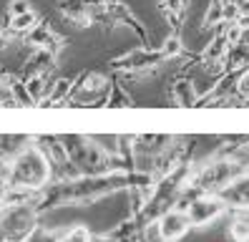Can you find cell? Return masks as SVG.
<instances>
[{"instance_id": "obj_3", "label": "cell", "mask_w": 249, "mask_h": 242, "mask_svg": "<svg viewBox=\"0 0 249 242\" xmlns=\"http://www.w3.org/2000/svg\"><path fill=\"white\" fill-rule=\"evenodd\" d=\"M247 169H249V161L244 157L212 154L204 161L194 159V172H192V179H189L186 194H216L229 182H234L239 174H244Z\"/></svg>"}, {"instance_id": "obj_14", "label": "cell", "mask_w": 249, "mask_h": 242, "mask_svg": "<svg viewBox=\"0 0 249 242\" xmlns=\"http://www.w3.org/2000/svg\"><path fill=\"white\" fill-rule=\"evenodd\" d=\"M227 237L231 242H249V212H234L229 217Z\"/></svg>"}, {"instance_id": "obj_5", "label": "cell", "mask_w": 249, "mask_h": 242, "mask_svg": "<svg viewBox=\"0 0 249 242\" xmlns=\"http://www.w3.org/2000/svg\"><path fill=\"white\" fill-rule=\"evenodd\" d=\"M161 63H166L164 56H161V51L143 45V48H134V51H128L126 56L113 58L108 63V68L113 71V76H119V79H139V76L156 73L161 68Z\"/></svg>"}, {"instance_id": "obj_1", "label": "cell", "mask_w": 249, "mask_h": 242, "mask_svg": "<svg viewBox=\"0 0 249 242\" xmlns=\"http://www.w3.org/2000/svg\"><path fill=\"white\" fill-rule=\"evenodd\" d=\"M156 177L149 172H111V174H93L86 177L78 174L73 179H58L51 182L48 187H43L33 197V207L38 215L43 212H53L61 207H86V204H96L104 197L119 194V192H131V189H143L154 184Z\"/></svg>"}, {"instance_id": "obj_9", "label": "cell", "mask_w": 249, "mask_h": 242, "mask_svg": "<svg viewBox=\"0 0 249 242\" xmlns=\"http://www.w3.org/2000/svg\"><path fill=\"white\" fill-rule=\"evenodd\" d=\"M216 194H219V200L227 204L229 212H249V169L244 174H239L234 182H229V184Z\"/></svg>"}, {"instance_id": "obj_16", "label": "cell", "mask_w": 249, "mask_h": 242, "mask_svg": "<svg viewBox=\"0 0 249 242\" xmlns=\"http://www.w3.org/2000/svg\"><path fill=\"white\" fill-rule=\"evenodd\" d=\"M58 242H96V237L86 224H73V227H68V230H63V235L58 237Z\"/></svg>"}, {"instance_id": "obj_18", "label": "cell", "mask_w": 249, "mask_h": 242, "mask_svg": "<svg viewBox=\"0 0 249 242\" xmlns=\"http://www.w3.org/2000/svg\"><path fill=\"white\" fill-rule=\"evenodd\" d=\"M28 10H33L31 0H10V5H8V15H10V18L23 15V13H28Z\"/></svg>"}, {"instance_id": "obj_11", "label": "cell", "mask_w": 249, "mask_h": 242, "mask_svg": "<svg viewBox=\"0 0 249 242\" xmlns=\"http://www.w3.org/2000/svg\"><path fill=\"white\" fill-rule=\"evenodd\" d=\"M58 10L63 13L66 20H71L78 28H91L93 25L89 0H61V3H58Z\"/></svg>"}, {"instance_id": "obj_6", "label": "cell", "mask_w": 249, "mask_h": 242, "mask_svg": "<svg viewBox=\"0 0 249 242\" xmlns=\"http://www.w3.org/2000/svg\"><path fill=\"white\" fill-rule=\"evenodd\" d=\"M179 207H184L189 222H192V230H201V227H209L214 222H219L227 215V204L219 200V194H189L186 204L181 202Z\"/></svg>"}, {"instance_id": "obj_4", "label": "cell", "mask_w": 249, "mask_h": 242, "mask_svg": "<svg viewBox=\"0 0 249 242\" xmlns=\"http://www.w3.org/2000/svg\"><path fill=\"white\" fill-rule=\"evenodd\" d=\"M33 200L0 202V242H23L38 227Z\"/></svg>"}, {"instance_id": "obj_13", "label": "cell", "mask_w": 249, "mask_h": 242, "mask_svg": "<svg viewBox=\"0 0 249 242\" xmlns=\"http://www.w3.org/2000/svg\"><path fill=\"white\" fill-rule=\"evenodd\" d=\"M101 103L104 106H131L134 99H131V94L124 88V81L119 79V76H113V79L108 81V88L104 91V101Z\"/></svg>"}, {"instance_id": "obj_2", "label": "cell", "mask_w": 249, "mask_h": 242, "mask_svg": "<svg viewBox=\"0 0 249 242\" xmlns=\"http://www.w3.org/2000/svg\"><path fill=\"white\" fill-rule=\"evenodd\" d=\"M53 182V164L40 144H25L16 157L10 159L8 189L18 192H40Z\"/></svg>"}, {"instance_id": "obj_19", "label": "cell", "mask_w": 249, "mask_h": 242, "mask_svg": "<svg viewBox=\"0 0 249 242\" xmlns=\"http://www.w3.org/2000/svg\"><path fill=\"white\" fill-rule=\"evenodd\" d=\"M143 242H149V240H143Z\"/></svg>"}, {"instance_id": "obj_12", "label": "cell", "mask_w": 249, "mask_h": 242, "mask_svg": "<svg viewBox=\"0 0 249 242\" xmlns=\"http://www.w3.org/2000/svg\"><path fill=\"white\" fill-rule=\"evenodd\" d=\"M38 23H40V15H38L36 10H28V13H23V15H16V18H10L3 40L10 38V36H28Z\"/></svg>"}, {"instance_id": "obj_10", "label": "cell", "mask_w": 249, "mask_h": 242, "mask_svg": "<svg viewBox=\"0 0 249 242\" xmlns=\"http://www.w3.org/2000/svg\"><path fill=\"white\" fill-rule=\"evenodd\" d=\"M169 99L177 106H199V88L189 76H177L169 86Z\"/></svg>"}, {"instance_id": "obj_15", "label": "cell", "mask_w": 249, "mask_h": 242, "mask_svg": "<svg viewBox=\"0 0 249 242\" xmlns=\"http://www.w3.org/2000/svg\"><path fill=\"white\" fill-rule=\"evenodd\" d=\"M159 51H161V56H164V60H177V58L186 56V48H184L181 36H174V33H169V36L164 38V43L159 45Z\"/></svg>"}, {"instance_id": "obj_17", "label": "cell", "mask_w": 249, "mask_h": 242, "mask_svg": "<svg viewBox=\"0 0 249 242\" xmlns=\"http://www.w3.org/2000/svg\"><path fill=\"white\" fill-rule=\"evenodd\" d=\"M63 235V230H51V227H36L23 242H58V237Z\"/></svg>"}, {"instance_id": "obj_8", "label": "cell", "mask_w": 249, "mask_h": 242, "mask_svg": "<svg viewBox=\"0 0 249 242\" xmlns=\"http://www.w3.org/2000/svg\"><path fill=\"white\" fill-rule=\"evenodd\" d=\"M28 43L33 45V51H46L53 58H58L61 51L66 48V38L58 33L48 20H40L31 33H28Z\"/></svg>"}, {"instance_id": "obj_7", "label": "cell", "mask_w": 249, "mask_h": 242, "mask_svg": "<svg viewBox=\"0 0 249 242\" xmlns=\"http://www.w3.org/2000/svg\"><path fill=\"white\" fill-rule=\"evenodd\" d=\"M154 230H156V235H159L161 242H179V240H184V235L189 230H192V222H189L184 207L177 204V207L166 209L164 215L156 220Z\"/></svg>"}]
</instances>
